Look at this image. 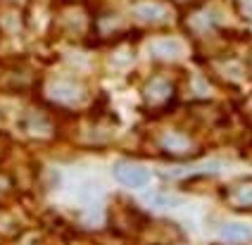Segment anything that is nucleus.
Listing matches in <instances>:
<instances>
[{
    "label": "nucleus",
    "mask_w": 252,
    "mask_h": 245,
    "mask_svg": "<svg viewBox=\"0 0 252 245\" xmlns=\"http://www.w3.org/2000/svg\"><path fill=\"white\" fill-rule=\"evenodd\" d=\"M171 2H176V5H181V7H190V5H195L197 0H171Z\"/></svg>",
    "instance_id": "ddd939ff"
},
{
    "label": "nucleus",
    "mask_w": 252,
    "mask_h": 245,
    "mask_svg": "<svg viewBox=\"0 0 252 245\" xmlns=\"http://www.w3.org/2000/svg\"><path fill=\"white\" fill-rule=\"evenodd\" d=\"M150 53H153V58H157V60H179L183 53V48L176 38H159V41H153V43H150Z\"/></svg>",
    "instance_id": "1a4fd4ad"
},
{
    "label": "nucleus",
    "mask_w": 252,
    "mask_h": 245,
    "mask_svg": "<svg viewBox=\"0 0 252 245\" xmlns=\"http://www.w3.org/2000/svg\"><path fill=\"white\" fill-rule=\"evenodd\" d=\"M221 200L238 212H252V176L238 179L221 190Z\"/></svg>",
    "instance_id": "20e7f679"
},
{
    "label": "nucleus",
    "mask_w": 252,
    "mask_h": 245,
    "mask_svg": "<svg viewBox=\"0 0 252 245\" xmlns=\"http://www.w3.org/2000/svg\"><path fill=\"white\" fill-rule=\"evenodd\" d=\"M140 98H143V105L148 107V112H164L176 98V86L169 76L155 74L143 84Z\"/></svg>",
    "instance_id": "f03ea898"
},
{
    "label": "nucleus",
    "mask_w": 252,
    "mask_h": 245,
    "mask_svg": "<svg viewBox=\"0 0 252 245\" xmlns=\"http://www.w3.org/2000/svg\"><path fill=\"white\" fill-rule=\"evenodd\" d=\"M45 95L60 107H79L86 102V88L74 79H55L48 84Z\"/></svg>",
    "instance_id": "7ed1b4c3"
},
{
    "label": "nucleus",
    "mask_w": 252,
    "mask_h": 245,
    "mask_svg": "<svg viewBox=\"0 0 252 245\" xmlns=\"http://www.w3.org/2000/svg\"><path fill=\"white\" fill-rule=\"evenodd\" d=\"M155 145L159 148L162 155H167L171 159H193L200 155L202 145L197 141L190 131L183 129H162L157 136H155Z\"/></svg>",
    "instance_id": "f257e3e1"
},
{
    "label": "nucleus",
    "mask_w": 252,
    "mask_h": 245,
    "mask_svg": "<svg viewBox=\"0 0 252 245\" xmlns=\"http://www.w3.org/2000/svg\"><path fill=\"white\" fill-rule=\"evenodd\" d=\"M112 172L114 179L128 188H143L150 181V172L140 164H133V162H119V164H114Z\"/></svg>",
    "instance_id": "39448f33"
},
{
    "label": "nucleus",
    "mask_w": 252,
    "mask_h": 245,
    "mask_svg": "<svg viewBox=\"0 0 252 245\" xmlns=\"http://www.w3.org/2000/svg\"><path fill=\"white\" fill-rule=\"evenodd\" d=\"M145 233V238L155 245H174L181 238V231L176 229L171 221H155V224H140V229Z\"/></svg>",
    "instance_id": "423d86ee"
},
{
    "label": "nucleus",
    "mask_w": 252,
    "mask_h": 245,
    "mask_svg": "<svg viewBox=\"0 0 252 245\" xmlns=\"http://www.w3.org/2000/svg\"><path fill=\"white\" fill-rule=\"evenodd\" d=\"M133 17L145 24H164L169 19V7L162 0H138L133 5Z\"/></svg>",
    "instance_id": "6e6552de"
},
{
    "label": "nucleus",
    "mask_w": 252,
    "mask_h": 245,
    "mask_svg": "<svg viewBox=\"0 0 252 245\" xmlns=\"http://www.w3.org/2000/svg\"><path fill=\"white\" fill-rule=\"evenodd\" d=\"M145 200L155 205V207H159V210H164V207H176L179 200L174 198V195H169V193H157V190H150V193H145Z\"/></svg>",
    "instance_id": "9b49d317"
},
{
    "label": "nucleus",
    "mask_w": 252,
    "mask_h": 245,
    "mask_svg": "<svg viewBox=\"0 0 252 245\" xmlns=\"http://www.w3.org/2000/svg\"><path fill=\"white\" fill-rule=\"evenodd\" d=\"M22 126L31 138H53L55 136V126H53L50 117L41 110H29L22 119Z\"/></svg>",
    "instance_id": "0eeeda50"
},
{
    "label": "nucleus",
    "mask_w": 252,
    "mask_h": 245,
    "mask_svg": "<svg viewBox=\"0 0 252 245\" xmlns=\"http://www.w3.org/2000/svg\"><path fill=\"white\" fill-rule=\"evenodd\" d=\"M221 238L224 241H231V243H240V241H248L252 238V229L250 226H245V224H238V221H228L221 226Z\"/></svg>",
    "instance_id": "9d476101"
},
{
    "label": "nucleus",
    "mask_w": 252,
    "mask_h": 245,
    "mask_svg": "<svg viewBox=\"0 0 252 245\" xmlns=\"http://www.w3.org/2000/svg\"><path fill=\"white\" fill-rule=\"evenodd\" d=\"M236 10L243 19L252 22V0H236Z\"/></svg>",
    "instance_id": "f8f14e48"
}]
</instances>
